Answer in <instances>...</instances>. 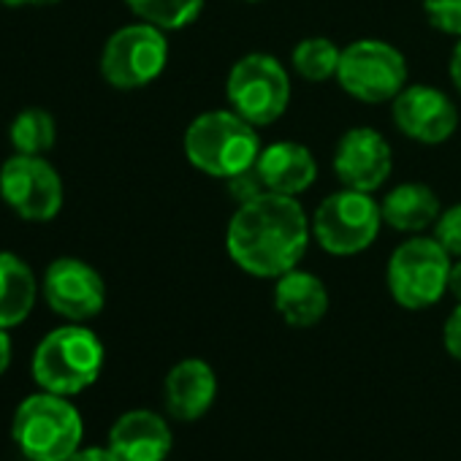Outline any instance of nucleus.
Returning <instances> with one entry per match:
<instances>
[{
    "mask_svg": "<svg viewBox=\"0 0 461 461\" xmlns=\"http://www.w3.org/2000/svg\"><path fill=\"white\" fill-rule=\"evenodd\" d=\"M393 125L418 144H442L458 128L453 98L431 85H407L393 101Z\"/></svg>",
    "mask_w": 461,
    "mask_h": 461,
    "instance_id": "12",
    "label": "nucleus"
},
{
    "mask_svg": "<svg viewBox=\"0 0 461 461\" xmlns=\"http://www.w3.org/2000/svg\"><path fill=\"white\" fill-rule=\"evenodd\" d=\"M447 294L461 302V261L458 264H450V275H447Z\"/></svg>",
    "mask_w": 461,
    "mask_h": 461,
    "instance_id": "30",
    "label": "nucleus"
},
{
    "mask_svg": "<svg viewBox=\"0 0 461 461\" xmlns=\"http://www.w3.org/2000/svg\"><path fill=\"white\" fill-rule=\"evenodd\" d=\"M0 4H6V0H0Z\"/></svg>",
    "mask_w": 461,
    "mask_h": 461,
    "instance_id": "33",
    "label": "nucleus"
},
{
    "mask_svg": "<svg viewBox=\"0 0 461 461\" xmlns=\"http://www.w3.org/2000/svg\"><path fill=\"white\" fill-rule=\"evenodd\" d=\"M383 228L380 203L372 193L342 187L323 198L312 214V237L329 256H358L375 245Z\"/></svg>",
    "mask_w": 461,
    "mask_h": 461,
    "instance_id": "7",
    "label": "nucleus"
},
{
    "mask_svg": "<svg viewBox=\"0 0 461 461\" xmlns=\"http://www.w3.org/2000/svg\"><path fill=\"white\" fill-rule=\"evenodd\" d=\"M383 222L402 234H420L431 228L439 217V198L423 182H402L396 185L380 203Z\"/></svg>",
    "mask_w": 461,
    "mask_h": 461,
    "instance_id": "18",
    "label": "nucleus"
},
{
    "mask_svg": "<svg viewBox=\"0 0 461 461\" xmlns=\"http://www.w3.org/2000/svg\"><path fill=\"white\" fill-rule=\"evenodd\" d=\"M63 179L44 155H14L0 166V198L31 222H50L63 209Z\"/></svg>",
    "mask_w": 461,
    "mask_h": 461,
    "instance_id": "10",
    "label": "nucleus"
},
{
    "mask_svg": "<svg viewBox=\"0 0 461 461\" xmlns=\"http://www.w3.org/2000/svg\"><path fill=\"white\" fill-rule=\"evenodd\" d=\"M182 147L193 168L217 179H228L256 166L264 149L258 128L234 109H212L198 114L187 125Z\"/></svg>",
    "mask_w": 461,
    "mask_h": 461,
    "instance_id": "2",
    "label": "nucleus"
},
{
    "mask_svg": "<svg viewBox=\"0 0 461 461\" xmlns=\"http://www.w3.org/2000/svg\"><path fill=\"white\" fill-rule=\"evenodd\" d=\"M41 291L50 310L71 323L95 318L106 304L104 277L82 258H55L44 272Z\"/></svg>",
    "mask_w": 461,
    "mask_h": 461,
    "instance_id": "11",
    "label": "nucleus"
},
{
    "mask_svg": "<svg viewBox=\"0 0 461 461\" xmlns=\"http://www.w3.org/2000/svg\"><path fill=\"white\" fill-rule=\"evenodd\" d=\"M245 4H261V0H245Z\"/></svg>",
    "mask_w": 461,
    "mask_h": 461,
    "instance_id": "32",
    "label": "nucleus"
},
{
    "mask_svg": "<svg viewBox=\"0 0 461 461\" xmlns=\"http://www.w3.org/2000/svg\"><path fill=\"white\" fill-rule=\"evenodd\" d=\"M275 310L291 329H312L329 312V291L318 275L296 267L275 280Z\"/></svg>",
    "mask_w": 461,
    "mask_h": 461,
    "instance_id": "17",
    "label": "nucleus"
},
{
    "mask_svg": "<svg viewBox=\"0 0 461 461\" xmlns=\"http://www.w3.org/2000/svg\"><path fill=\"white\" fill-rule=\"evenodd\" d=\"M434 240L447 250L450 258H461V201L439 212L434 222Z\"/></svg>",
    "mask_w": 461,
    "mask_h": 461,
    "instance_id": "24",
    "label": "nucleus"
},
{
    "mask_svg": "<svg viewBox=\"0 0 461 461\" xmlns=\"http://www.w3.org/2000/svg\"><path fill=\"white\" fill-rule=\"evenodd\" d=\"M36 275L14 253H0V329L20 326L36 307Z\"/></svg>",
    "mask_w": 461,
    "mask_h": 461,
    "instance_id": "19",
    "label": "nucleus"
},
{
    "mask_svg": "<svg viewBox=\"0 0 461 461\" xmlns=\"http://www.w3.org/2000/svg\"><path fill=\"white\" fill-rule=\"evenodd\" d=\"M174 434L152 410H131L120 415L109 431V450L120 461H166Z\"/></svg>",
    "mask_w": 461,
    "mask_h": 461,
    "instance_id": "15",
    "label": "nucleus"
},
{
    "mask_svg": "<svg viewBox=\"0 0 461 461\" xmlns=\"http://www.w3.org/2000/svg\"><path fill=\"white\" fill-rule=\"evenodd\" d=\"M104 342L82 323L50 331L33 353L36 383L58 396H74L90 388L104 369Z\"/></svg>",
    "mask_w": 461,
    "mask_h": 461,
    "instance_id": "3",
    "label": "nucleus"
},
{
    "mask_svg": "<svg viewBox=\"0 0 461 461\" xmlns=\"http://www.w3.org/2000/svg\"><path fill=\"white\" fill-rule=\"evenodd\" d=\"M407 58L383 39H358L342 50L337 82L361 104H391L407 87Z\"/></svg>",
    "mask_w": 461,
    "mask_h": 461,
    "instance_id": "8",
    "label": "nucleus"
},
{
    "mask_svg": "<svg viewBox=\"0 0 461 461\" xmlns=\"http://www.w3.org/2000/svg\"><path fill=\"white\" fill-rule=\"evenodd\" d=\"M312 240V220L294 195L261 193L240 203L225 228V250L242 272L277 280L296 269Z\"/></svg>",
    "mask_w": 461,
    "mask_h": 461,
    "instance_id": "1",
    "label": "nucleus"
},
{
    "mask_svg": "<svg viewBox=\"0 0 461 461\" xmlns=\"http://www.w3.org/2000/svg\"><path fill=\"white\" fill-rule=\"evenodd\" d=\"M9 141L20 155H47L58 141V122L47 109H23L9 128Z\"/></svg>",
    "mask_w": 461,
    "mask_h": 461,
    "instance_id": "20",
    "label": "nucleus"
},
{
    "mask_svg": "<svg viewBox=\"0 0 461 461\" xmlns=\"http://www.w3.org/2000/svg\"><path fill=\"white\" fill-rule=\"evenodd\" d=\"M60 0H6V6H55Z\"/></svg>",
    "mask_w": 461,
    "mask_h": 461,
    "instance_id": "31",
    "label": "nucleus"
},
{
    "mask_svg": "<svg viewBox=\"0 0 461 461\" xmlns=\"http://www.w3.org/2000/svg\"><path fill=\"white\" fill-rule=\"evenodd\" d=\"M217 399V375L203 358H185L174 364L163 383V402L171 418L198 420Z\"/></svg>",
    "mask_w": 461,
    "mask_h": 461,
    "instance_id": "14",
    "label": "nucleus"
},
{
    "mask_svg": "<svg viewBox=\"0 0 461 461\" xmlns=\"http://www.w3.org/2000/svg\"><path fill=\"white\" fill-rule=\"evenodd\" d=\"M12 364V337L9 329H0V375H4Z\"/></svg>",
    "mask_w": 461,
    "mask_h": 461,
    "instance_id": "29",
    "label": "nucleus"
},
{
    "mask_svg": "<svg viewBox=\"0 0 461 461\" xmlns=\"http://www.w3.org/2000/svg\"><path fill=\"white\" fill-rule=\"evenodd\" d=\"M450 264L447 250L434 237H412L388 258V294L404 310H429L447 294Z\"/></svg>",
    "mask_w": 461,
    "mask_h": 461,
    "instance_id": "6",
    "label": "nucleus"
},
{
    "mask_svg": "<svg viewBox=\"0 0 461 461\" xmlns=\"http://www.w3.org/2000/svg\"><path fill=\"white\" fill-rule=\"evenodd\" d=\"M256 168L269 193L302 195L318 179V160L310 147L299 141H272L261 149Z\"/></svg>",
    "mask_w": 461,
    "mask_h": 461,
    "instance_id": "16",
    "label": "nucleus"
},
{
    "mask_svg": "<svg viewBox=\"0 0 461 461\" xmlns=\"http://www.w3.org/2000/svg\"><path fill=\"white\" fill-rule=\"evenodd\" d=\"M423 12L434 31L461 39V0H423Z\"/></svg>",
    "mask_w": 461,
    "mask_h": 461,
    "instance_id": "23",
    "label": "nucleus"
},
{
    "mask_svg": "<svg viewBox=\"0 0 461 461\" xmlns=\"http://www.w3.org/2000/svg\"><path fill=\"white\" fill-rule=\"evenodd\" d=\"M442 345H445L447 356L461 364V302H456V307L450 310V315L442 326Z\"/></svg>",
    "mask_w": 461,
    "mask_h": 461,
    "instance_id": "26",
    "label": "nucleus"
},
{
    "mask_svg": "<svg viewBox=\"0 0 461 461\" xmlns=\"http://www.w3.org/2000/svg\"><path fill=\"white\" fill-rule=\"evenodd\" d=\"M12 434L28 461H68L82 445L85 426L66 396L44 391L17 407Z\"/></svg>",
    "mask_w": 461,
    "mask_h": 461,
    "instance_id": "4",
    "label": "nucleus"
},
{
    "mask_svg": "<svg viewBox=\"0 0 461 461\" xmlns=\"http://www.w3.org/2000/svg\"><path fill=\"white\" fill-rule=\"evenodd\" d=\"M228 104L256 128L275 125L291 104V77L285 66L267 52H250L234 63L225 79Z\"/></svg>",
    "mask_w": 461,
    "mask_h": 461,
    "instance_id": "5",
    "label": "nucleus"
},
{
    "mask_svg": "<svg viewBox=\"0 0 461 461\" xmlns=\"http://www.w3.org/2000/svg\"><path fill=\"white\" fill-rule=\"evenodd\" d=\"M393 168V152L388 139L375 128H350L342 133L334 149V174L342 187L375 193L385 185Z\"/></svg>",
    "mask_w": 461,
    "mask_h": 461,
    "instance_id": "13",
    "label": "nucleus"
},
{
    "mask_svg": "<svg viewBox=\"0 0 461 461\" xmlns=\"http://www.w3.org/2000/svg\"><path fill=\"white\" fill-rule=\"evenodd\" d=\"M68 461H120L109 447H87V450H77Z\"/></svg>",
    "mask_w": 461,
    "mask_h": 461,
    "instance_id": "27",
    "label": "nucleus"
},
{
    "mask_svg": "<svg viewBox=\"0 0 461 461\" xmlns=\"http://www.w3.org/2000/svg\"><path fill=\"white\" fill-rule=\"evenodd\" d=\"M339 58H342V50L331 39L310 36L294 47L291 66L307 82H326V79L337 77Z\"/></svg>",
    "mask_w": 461,
    "mask_h": 461,
    "instance_id": "21",
    "label": "nucleus"
},
{
    "mask_svg": "<svg viewBox=\"0 0 461 461\" xmlns=\"http://www.w3.org/2000/svg\"><path fill=\"white\" fill-rule=\"evenodd\" d=\"M447 71H450V82H453V87L458 90V95H461V39H458V44H456V50H453V55H450V66H447Z\"/></svg>",
    "mask_w": 461,
    "mask_h": 461,
    "instance_id": "28",
    "label": "nucleus"
},
{
    "mask_svg": "<svg viewBox=\"0 0 461 461\" xmlns=\"http://www.w3.org/2000/svg\"><path fill=\"white\" fill-rule=\"evenodd\" d=\"M125 6L160 31H182L193 25L203 9V0H125Z\"/></svg>",
    "mask_w": 461,
    "mask_h": 461,
    "instance_id": "22",
    "label": "nucleus"
},
{
    "mask_svg": "<svg viewBox=\"0 0 461 461\" xmlns=\"http://www.w3.org/2000/svg\"><path fill=\"white\" fill-rule=\"evenodd\" d=\"M168 63L166 31L136 23L114 31L101 52V77L117 90H139L152 85Z\"/></svg>",
    "mask_w": 461,
    "mask_h": 461,
    "instance_id": "9",
    "label": "nucleus"
},
{
    "mask_svg": "<svg viewBox=\"0 0 461 461\" xmlns=\"http://www.w3.org/2000/svg\"><path fill=\"white\" fill-rule=\"evenodd\" d=\"M225 182H228L230 198H234L237 203H248V201L258 198L261 193H267V185H264V179H261L256 166H250V168H245V171H240L234 176H228Z\"/></svg>",
    "mask_w": 461,
    "mask_h": 461,
    "instance_id": "25",
    "label": "nucleus"
}]
</instances>
